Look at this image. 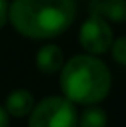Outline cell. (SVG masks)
<instances>
[{
  "instance_id": "cell-1",
  "label": "cell",
  "mask_w": 126,
  "mask_h": 127,
  "mask_svg": "<svg viewBox=\"0 0 126 127\" xmlns=\"http://www.w3.org/2000/svg\"><path fill=\"white\" fill-rule=\"evenodd\" d=\"M76 13V0H13L8 24L26 39L52 40L71 28Z\"/></svg>"
},
{
  "instance_id": "cell-2",
  "label": "cell",
  "mask_w": 126,
  "mask_h": 127,
  "mask_svg": "<svg viewBox=\"0 0 126 127\" xmlns=\"http://www.w3.org/2000/svg\"><path fill=\"white\" fill-rule=\"evenodd\" d=\"M58 74L62 95L76 106L100 105L110 95L113 85L107 63L86 52L65 60Z\"/></svg>"
},
{
  "instance_id": "cell-3",
  "label": "cell",
  "mask_w": 126,
  "mask_h": 127,
  "mask_svg": "<svg viewBox=\"0 0 126 127\" xmlns=\"http://www.w3.org/2000/svg\"><path fill=\"white\" fill-rule=\"evenodd\" d=\"M28 127H78V108L63 95H49L36 101Z\"/></svg>"
},
{
  "instance_id": "cell-4",
  "label": "cell",
  "mask_w": 126,
  "mask_h": 127,
  "mask_svg": "<svg viewBox=\"0 0 126 127\" xmlns=\"http://www.w3.org/2000/svg\"><path fill=\"white\" fill-rule=\"evenodd\" d=\"M113 39L115 35L110 23L94 11H91V15L79 26L78 40L86 53H91L95 56L105 55L110 50Z\"/></svg>"
},
{
  "instance_id": "cell-5",
  "label": "cell",
  "mask_w": 126,
  "mask_h": 127,
  "mask_svg": "<svg viewBox=\"0 0 126 127\" xmlns=\"http://www.w3.org/2000/svg\"><path fill=\"white\" fill-rule=\"evenodd\" d=\"M36 68L44 76H54L60 72L63 63H65V55L60 45L54 42H47L37 50L34 56Z\"/></svg>"
},
{
  "instance_id": "cell-6",
  "label": "cell",
  "mask_w": 126,
  "mask_h": 127,
  "mask_svg": "<svg viewBox=\"0 0 126 127\" xmlns=\"http://www.w3.org/2000/svg\"><path fill=\"white\" fill-rule=\"evenodd\" d=\"M36 105V98L32 92L28 89H15L6 95L5 98V109L10 118H28Z\"/></svg>"
},
{
  "instance_id": "cell-7",
  "label": "cell",
  "mask_w": 126,
  "mask_h": 127,
  "mask_svg": "<svg viewBox=\"0 0 126 127\" xmlns=\"http://www.w3.org/2000/svg\"><path fill=\"white\" fill-rule=\"evenodd\" d=\"M92 11L105 18L108 23H125L126 0H99L94 3Z\"/></svg>"
},
{
  "instance_id": "cell-8",
  "label": "cell",
  "mask_w": 126,
  "mask_h": 127,
  "mask_svg": "<svg viewBox=\"0 0 126 127\" xmlns=\"http://www.w3.org/2000/svg\"><path fill=\"white\" fill-rule=\"evenodd\" d=\"M108 116L102 106L89 105L78 113V127H107Z\"/></svg>"
},
{
  "instance_id": "cell-9",
  "label": "cell",
  "mask_w": 126,
  "mask_h": 127,
  "mask_svg": "<svg viewBox=\"0 0 126 127\" xmlns=\"http://www.w3.org/2000/svg\"><path fill=\"white\" fill-rule=\"evenodd\" d=\"M108 52L112 53L115 63H118L120 66H126V34L115 37Z\"/></svg>"
},
{
  "instance_id": "cell-10",
  "label": "cell",
  "mask_w": 126,
  "mask_h": 127,
  "mask_svg": "<svg viewBox=\"0 0 126 127\" xmlns=\"http://www.w3.org/2000/svg\"><path fill=\"white\" fill-rule=\"evenodd\" d=\"M8 10H10V2L0 0V29H3L8 24Z\"/></svg>"
},
{
  "instance_id": "cell-11",
  "label": "cell",
  "mask_w": 126,
  "mask_h": 127,
  "mask_svg": "<svg viewBox=\"0 0 126 127\" xmlns=\"http://www.w3.org/2000/svg\"><path fill=\"white\" fill-rule=\"evenodd\" d=\"M10 114L6 113L5 106L0 105V127H10Z\"/></svg>"
}]
</instances>
